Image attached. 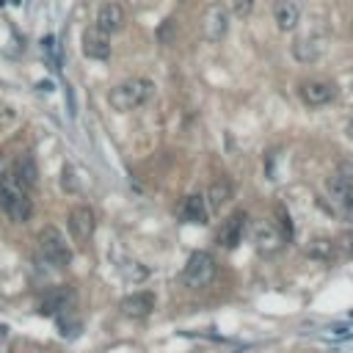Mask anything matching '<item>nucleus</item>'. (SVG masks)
Masks as SVG:
<instances>
[{
    "label": "nucleus",
    "mask_w": 353,
    "mask_h": 353,
    "mask_svg": "<svg viewBox=\"0 0 353 353\" xmlns=\"http://www.w3.org/2000/svg\"><path fill=\"white\" fill-rule=\"evenodd\" d=\"M348 135H350V138H353V122H350V124H348Z\"/></svg>",
    "instance_id": "b1692460"
},
{
    "label": "nucleus",
    "mask_w": 353,
    "mask_h": 353,
    "mask_svg": "<svg viewBox=\"0 0 353 353\" xmlns=\"http://www.w3.org/2000/svg\"><path fill=\"white\" fill-rule=\"evenodd\" d=\"M94 229H97V218H94V210H91V207L78 205V207L69 210V235H72L75 243L91 240Z\"/></svg>",
    "instance_id": "6e6552de"
},
{
    "label": "nucleus",
    "mask_w": 353,
    "mask_h": 353,
    "mask_svg": "<svg viewBox=\"0 0 353 353\" xmlns=\"http://www.w3.org/2000/svg\"><path fill=\"white\" fill-rule=\"evenodd\" d=\"M273 23L279 31H295V25L301 23V6L295 0H276L273 3Z\"/></svg>",
    "instance_id": "2eb2a0df"
},
{
    "label": "nucleus",
    "mask_w": 353,
    "mask_h": 353,
    "mask_svg": "<svg viewBox=\"0 0 353 353\" xmlns=\"http://www.w3.org/2000/svg\"><path fill=\"white\" fill-rule=\"evenodd\" d=\"M39 251H42V257H45L50 265H56V268H67V265L72 262V249H69L67 238H64L56 227H45V229L39 232Z\"/></svg>",
    "instance_id": "20e7f679"
},
{
    "label": "nucleus",
    "mask_w": 353,
    "mask_h": 353,
    "mask_svg": "<svg viewBox=\"0 0 353 353\" xmlns=\"http://www.w3.org/2000/svg\"><path fill=\"white\" fill-rule=\"evenodd\" d=\"M337 246L331 243V240H323V238H317L315 243H312V249H309V254L315 257V260H320V262H334V257H337V251H334Z\"/></svg>",
    "instance_id": "6ab92c4d"
},
{
    "label": "nucleus",
    "mask_w": 353,
    "mask_h": 353,
    "mask_svg": "<svg viewBox=\"0 0 353 353\" xmlns=\"http://www.w3.org/2000/svg\"><path fill=\"white\" fill-rule=\"evenodd\" d=\"M326 191H328V196L334 199L337 210H339L348 221H353V183L348 180V176H342V174L328 176V180H326Z\"/></svg>",
    "instance_id": "423d86ee"
},
{
    "label": "nucleus",
    "mask_w": 353,
    "mask_h": 353,
    "mask_svg": "<svg viewBox=\"0 0 353 353\" xmlns=\"http://www.w3.org/2000/svg\"><path fill=\"white\" fill-rule=\"evenodd\" d=\"M12 174L17 176V183H20L25 191H31V188L39 183V171H36V163H34V157H31L28 152H23V155L14 160V168H12Z\"/></svg>",
    "instance_id": "dca6fc26"
},
{
    "label": "nucleus",
    "mask_w": 353,
    "mask_h": 353,
    "mask_svg": "<svg viewBox=\"0 0 353 353\" xmlns=\"http://www.w3.org/2000/svg\"><path fill=\"white\" fill-rule=\"evenodd\" d=\"M9 3H12V6H20V3H23V0H9Z\"/></svg>",
    "instance_id": "393cba45"
},
{
    "label": "nucleus",
    "mask_w": 353,
    "mask_h": 353,
    "mask_svg": "<svg viewBox=\"0 0 353 353\" xmlns=\"http://www.w3.org/2000/svg\"><path fill=\"white\" fill-rule=\"evenodd\" d=\"M246 227H249V216H246V210H235V213H229L227 216V221L221 224V229H218V243L224 246V249H235V246H240L243 243V235H246Z\"/></svg>",
    "instance_id": "1a4fd4ad"
},
{
    "label": "nucleus",
    "mask_w": 353,
    "mask_h": 353,
    "mask_svg": "<svg viewBox=\"0 0 353 353\" xmlns=\"http://www.w3.org/2000/svg\"><path fill=\"white\" fill-rule=\"evenodd\" d=\"M0 353H12V328L0 326Z\"/></svg>",
    "instance_id": "412c9836"
},
{
    "label": "nucleus",
    "mask_w": 353,
    "mask_h": 353,
    "mask_svg": "<svg viewBox=\"0 0 353 353\" xmlns=\"http://www.w3.org/2000/svg\"><path fill=\"white\" fill-rule=\"evenodd\" d=\"M235 196V185H232V180L229 176H221V180H216L213 185H210V191H207V207L210 210H221L229 199Z\"/></svg>",
    "instance_id": "a211bd4d"
},
{
    "label": "nucleus",
    "mask_w": 353,
    "mask_h": 353,
    "mask_svg": "<svg viewBox=\"0 0 353 353\" xmlns=\"http://www.w3.org/2000/svg\"><path fill=\"white\" fill-rule=\"evenodd\" d=\"M251 240L260 254H276L284 246V232H279L271 221H254L251 224Z\"/></svg>",
    "instance_id": "0eeeda50"
},
{
    "label": "nucleus",
    "mask_w": 353,
    "mask_h": 353,
    "mask_svg": "<svg viewBox=\"0 0 353 353\" xmlns=\"http://www.w3.org/2000/svg\"><path fill=\"white\" fill-rule=\"evenodd\" d=\"M337 246H339V249H342L345 254H350V257H353V229L342 232V235H339V243H337Z\"/></svg>",
    "instance_id": "4be33fe9"
},
{
    "label": "nucleus",
    "mask_w": 353,
    "mask_h": 353,
    "mask_svg": "<svg viewBox=\"0 0 353 353\" xmlns=\"http://www.w3.org/2000/svg\"><path fill=\"white\" fill-rule=\"evenodd\" d=\"M152 97H155V83L149 78H130V80L111 89L108 102H111L113 111L127 113V111H135V108L146 105Z\"/></svg>",
    "instance_id": "f03ea898"
},
{
    "label": "nucleus",
    "mask_w": 353,
    "mask_h": 353,
    "mask_svg": "<svg viewBox=\"0 0 353 353\" xmlns=\"http://www.w3.org/2000/svg\"><path fill=\"white\" fill-rule=\"evenodd\" d=\"M218 273V265H216V257L210 251H194L188 257V265L183 271V282L191 287V290H205Z\"/></svg>",
    "instance_id": "7ed1b4c3"
},
{
    "label": "nucleus",
    "mask_w": 353,
    "mask_h": 353,
    "mask_svg": "<svg viewBox=\"0 0 353 353\" xmlns=\"http://www.w3.org/2000/svg\"><path fill=\"white\" fill-rule=\"evenodd\" d=\"M301 100L309 108H323V105L337 100V86L328 83V80H306L301 86Z\"/></svg>",
    "instance_id": "9b49d317"
},
{
    "label": "nucleus",
    "mask_w": 353,
    "mask_h": 353,
    "mask_svg": "<svg viewBox=\"0 0 353 353\" xmlns=\"http://www.w3.org/2000/svg\"><path fill=\"white\" fill-rule=\"evenodd\" d=\"M72 176H75V171H72V168L67 166V168H64V188H67L69 194H75V191H78V185L72 183Z\"/></svg>",
    "instance_id": "5701e85b"
},
{
    "label": "nucleus",
    "mask_w": 353,
    "mask_h": 353,
    "mask_svg": "<svg viewBox=\"0 0 353 353\" xmlns=\"http://www.w3.org/2000/svg\"><path fill=\"white\" fill-rule=\"evenodd\" d=\"M102 34H119L124 25H127V12H124V6L122 3H116V0H108V3H102L100 6V12H97V23H94Z\"/></svg>",
    "instance_id": "9d476101"
},
{
    "label": "nucleus",
    "mask_w": 353,
    "mask_h": 353,
    "mask_svg": "<svg viewBox=\"0 0 353 353\" xmlns=\"http://www.w3.org/2000/svg\"><path fill=\"white\" fill-rule=\"evenodd\" d=\"M232 12L243 20V17H249L251 12H254V0H232Z\"/></svg>",
    "instance_id": "aec40b11"
},
{
    "label": "nucleus",
    "mask_w": 353,
    "mask_h": 353,
    "mask_svg": "<svg viewBox=\"0 0 353 353\" xmlns=\"http://www.w3.org/2000/svg\"><path fill=\"white\" fill-rule=\"evenodd\" d=\"M323 50H326V36H320V34H306V36H298L293 42V56L301 64L317 61L323 56Z\"/></svg>",
    "instance_id": "ddd939ff"
},
{
    "label": "nucleus",
    "mask_w": 353,
    "mask_h": 353,
    "mask_svg": "<svg viewBox=\"0 0 353 353\" xmlns=\"http://www.w3.org/2000/svg\"><path fill=\"white\" fill-rule=\"evenodd\" d=\"M202 28H205V39H207L210 45H218V42L227 36V31H229V6L221 3V0L210 3L207 12H205Z\"/></svg>",
    "instance_id": "39448f33"
},
{
    "label": "nucleus",
    "mask_w": 353,
    "mask_h": 353,
    "mask_svg": "<svg viewBox=\"0 0 353 353\" xmlns=\"http://www.w3.org/2000/svg\"><path fill=\"white\" fill-rule=\"evenodd\" d=\"M0 210H3L12 221L25 224L34 213V205L28 199V191L17 183V176L12 171L0 174Z\"/></svg>",
    "instance_id": "f257e3e1"
},
{
    "label": "nucleus",
    "mask_w": 353,
    "mask_h": 353,
    "mask_svg": "<svg viewBox=\"0 0 353 353\" xmlns=\"http://www.w3.org/2000/svg\"><path fill=\"white\" fill-rule=\"evenodd\" d=\"M207 216H210V207H207V199L202 194H191L183 202V218L188 224H207Z\"/></svg>",
    "instance_id": "f3484780"
},
{
    "label": "nucleus",
    "mask_w": 353,
    "mask_h": 353,
    "mask_svg": "<svg viewBox=\"0 0 353 353\" xmlns=\"http://www.w3.org/2000/svg\"><path fill=\"white\" fill-rule=\"evenodd\" d=\"M155 293H149V290H141V293H133V295H127V298H122V312L127 315V317H146V315H152L155 312Z\"/></svg>",
    "instance_id": "4468645a"
},
{
    "label": "nucleus",
    "mask_w": 353,
    "mask_h": 353,
    "mask_svg": "<svg viewBox=\"0 0 353 353\" xmlns=\"http://www.w3.org/2000/svg\"><path fill=\"white\" fill-rule=\"evenodd\" d=\"M83 56L94 61H105L111 56V36L102 34L97 25L83 31Z\"/></svg>",
    "instance_id": "f8f14e48"
}]
</instances>
